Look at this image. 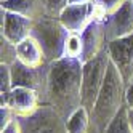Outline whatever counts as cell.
<instances>
[{"mask_svg": "<svg viewBox=\"0 0 133 133\" xmlns=\"http://www.w3.org/2000/svg\"><path fill=\"white\" fill-rule=\"evenodd\" d=\"M103 133H131L128 117H127V106L120 109V112L116 116V119L109 123L108 128Z\"/></svg>", "mask_w": 133, "mask_h": 133, "instance_id": "obj_18", "label": "cell"}, {"mask_svg": "<svg viewBox=\"0 0 133 133\" xmlns=\"http://www.w3.org/2000/svg\"><path fill=\"white\" fill-rule=\"evenodd\" d=\"M98 10V8H96ZM82 42H83V55L82 61H90L95 56H98L104 48H106V32H104V16L98 10L96 16L93 18V21L85 27V31L80 34Z\"/></svg>", "mask_w": 133, "mask_h": 133, "instance_id": "obj_10", "label": "cell"}, {"mask_svg": "<svg viewBox=\"0 0 133 133\" xmlns=\"http://www.w3.org/2000/svg\"><path fill=\"white\" fill-rule=\"evenodd\" d=\"M82 55H83V42L80 34H69L64 46V56L66 58L82 59Z\"/></svg>", "mask_w": 133, "mask_h": 133, "instance_id": "obj_17", "label": "cell"}, {"mask_svg": "<svg viewBox=\"0 0 133 133\" xmlns=\"http://www.w3.org/2000/svg\"><path fill=\"white\" fill-rule=\"evenodd\" d=\"M48 66L50 64L40 66V68H31V66L16 61L13 66H10L13 87H24L37 91L42 106L46 95V83H48Z\"/></svg>", "mask_w": 133, "mask_h": 133, "instance_id": "obj_5", "label": "cell"}, {"mask_svg": "<svg viewBox=\"0 0 133 133\" xmlns=\"http://www.w3.org/2000/svg\"><path fill=\"white\" fill-rule=\"evenodd\" d=\"M98 10L95 2L88 3H69L66 10L61 13L59 21L68 29L69 34H82L93 18L96 16Z\"/></svg>", "mask_w": 133, "mask_h": 133, "instance_id": "obj_8", "label": "cell"}, {"mask_svg": "<svg viewBox=\"0 0 133 133\" xmlns=\"http://www.w3.org/2000/svg\"><path fill=\"white\" fill-rule=\"evenodd\" d=\"M93 2V0H69V3H88Z\"/></svg>", "mask_w": 133, "mask_h": 133, "instance_id": "obj_26", "label": "cell"}, {"mask_svg": "<svg viewBox=\"0 0 133 133\" xmlns=\"http://www.w3.org/2000/svg\"><path fill=\"white\" fill-rule=\"evenodd\" d=\"M64 123H66V131L68 133H91L90 112L83 106L79 108Z\"/></svg>", "mask_w": 133, "mask_h": 133, "instance_id": "obj_15", "label": "cell"}, {"mask_svg": "<svg viewBox=\"0 0 133 133\" xmlns=\"http://www.w3.org/2000/svg\"><path fill=\"white\" fill-rule=\"evenodd\" d=\"M31 37H34L42 46L45 59L48 64L64 58V46L69 37V32L61 24L59 19L45 16L42 19L34 21Z\"/></svg>", "mask_w": 133, "mask_h": 133, "instance_id": "obj_3", "label": "cell"}, {"mask_svg": "<svg viewBox=\"0 0 133 133\" xmlns=\"http://www.w3.org/2000/svg\"><path fill=\"white\" fill-rule=\"evenodd\" d=\"M34 21L21 15L6 11L0 8V35L13 42L15 45L21 43L24 39L31 37Z\"/></svg>", "mask_w": 133, "mask_h": 133, "instance_id": "obj_11", "label": "cell"}, {"mask_svg": "<svg viewBox=\"0 0 133 133\" xmlns=\"http://www.w3.org/2000/svg\"><path fill=\"white\" fill-rule=\"evenodd\" d=\"M125 91L127 83L122 79L119 69L109 63V68L106 72V79L99 90V95L96 98V103L90 112L91 125L99 133H103L108 128V125L116 119V116L120 112L122 108H125Z\"/></svg>", "mask_w": 133, "mask_h": 133, "instance_id": "obj_2", "label": "cell"}, {"mask_svg": "<svg viewBox=\"0 0 133 133\" xmlns=\"http://www.w3.org/2000/svg\"><path fill=\"white\" fill-rule=\"evenodd\" d=\"M18 61V48L13 42L0 35V64L13 66Z\"/></svg>", "mask_w": 133, "mask_h": 133, "instance_id": "obj_16", "label": "cell"}, {"mask_svg": "<svg viewBox=\"0 0 133 133\" xmlns=\"http://www.w3.org/2000/svg\"><path fill=\"white\" fill-rule=\"evenodd\" d=\"M111 63L119 69L127 87L133 83V34L106 45Z\"/></svg>", "mask_w": 133, "mask_h": 133, "instance_id": "obj_7", "label": "cell"}, {"mask_svg": "<svg viewBox=\"0 0 133 133\" xmlns=\"http://www.w3.org/2000/svg\"><path fill=\"white\" fill-rule=\"evenodd\" d=\"M0 8L29 18L32 21L45 18L42 0H3V2H0Z\"/></svg>", "mask_w": 133, "mask_h": 133, "instance_id": "obj_13", "label": "cell"}, {"mask_svg": "<svg viewBox=\"0 0 133 133\" xmlns=\"http://www.w3.org/2000/svg\"><path fill=\"white\" fill-rule=\"evenodd\" d=\"M18 48V61L26 64V66H31V68H40V66L48 64L45 59V55L42 46L39 45L34 37H27L24 39L21 43L16 45Z\"/></svg>", "mask_w": 133, "mask_h": 133, "instance_id": "obj_14", "label": "cell"}, {"mask_svg": "<svg viewBox=\"0 0 133 133\" xmlns=\"http://www.w3.org/2000/svg\"><path fill=\"white\" fill-rule=\"evenodd\" d=\"M0 133H24V130H23V123H21L19 117H16L13 122L8 123L5 128H2V130H0Z\"/></svg>", "mask_w": 133, "mask_h": 133, "instance_id": "obj_23", "label": "cell"}, {"mask_svg": "<svg viewBox=\"0 0 133 133\" xmlns=\"http://www.w3.org/2000/svg\"><path fill=\"white\" fill-rule=\"evenodd\" d=\"M24 133H68L66 123L51 106L42 104L34 114L19 117Z\"/></svg>", "mask_w": 133, "mask_h": 133, "instance_id": "obj_6", "label": "cell"}, {"mask_svg": "<svg viewBox=\"0 0 133 133\" xmlns=\"http://www.w3.org/2000/svg\"><path fill=\"white\" fill-rule=\"evenodd\" d=\"M42 3H43V10H45L46 18L59 19L61 13L69 5V0H42Z\"/></svg>", "mask_w": 133, "mask_h": 133, "instance_id": "obj_19", "label": "cell"}, {"mask_svg": "<svg viewBox=\"0 0 133 133\" xmlns=\"http://www.w3.org/2000/svg\"><path fill=\"white\" fill-rule=\"evenodd\" d=\"M82 59L66 56L48 66V83L43 104L51 106L64 122L82 108Z\"/></svg>", "mask_w": 133, "mask_h": 133, "instance_id": "obj_1", "label": "cell"}, {"mask_svg": "<svg viewBox=\"0 0 133 133\" xmlns=\"http://www.w3.org/2000/svg\"><path fill=\"white\" fill-rule=\"evenodd\" d=\"M18 116L13 112L10 106H0V130L5 128L10 122H13Z\"/></svg>", "mask_w": 133, "mask_h": 133, "instance_id": "obj_22", "label": "cell"}, {"mask_svg": "<svg viewBox=\"0 0 133 133\" xmlns=\"http://www.w3.org/2000/svg\"><path fill=\"white\" fill-rule=\"evenodd\" d=\"M13 88L11 68L6 64H0V99L5 98Z\"/></svg>", "mask_w": 133, "mask_h": 133, "instance_id": "obj_20", "label": "cell"}, {"mask_svg": "<svg viewBox=\"0 0 133 133\" xmlns=\"http://www.w3.org/2000/svg\"><path fill=\"white\" fill-rule=\"evenodd\" d=\"M93 2L103 16H109L112 13H116L127 0H93Z\"/></svg>", "mask_w": 133, "mask_h": 133, "instance_id": "obj_21", "label": "cell"}, {"mask_svg": "<svg viewBox=\"0 0 133 133\" xmlns=\"http://www.w3.org/2000/svg\"><path fill=\"white\" fill-rule=\"evenodd\" d=\"M127 117H128V123H130V128H131V133H133V109L127 108Z\"/></svg>", "mask_w": 133, "mask_h": 133, "instance_id": "obj_25", "label": "cell"}, {"mask_svg": "<svg viewBox=\"0 0 133 133\" xmlns=\"http://www.w3.org/2000/svg\"><path fill=\"white\" fill-rule=\"evenodd\" d=\"M0 106H10L18 117L31 116L40 106L39 93L31 90V88L13 87L11 91L5 98L0 99Z\"/></svg>", "mask_w": 133, "mask_h": 133, "instance_id": "obj_12", "label": "cell"}, {"mask_svg": "<svg viewBox=\"0 0 133 133\" xmlns=\"http://www.w3.org/2000/svg\"><path fill=\"white\" fill-rule=\"evenodd\" d=\"M125 104L128 109H133V83L127 87V91H125Z\"/></svg>", "mask_w": 133, "mask_h": 133, "instance_id": "obj_24", "label": "cell"}, {"mask_svg": "<svg viewBox=\"0 0 133 133\" xmlns=\"http://www.w3.org/2000/svg\"><path fill=\"white\" fill-rule=\"evenodd\" d=\"M106 42H112L133 34V0H127L116 13L104 16Z\"/></svg>", "mask_w": 133, "mask_h": 133, "instance_id": "obj_9", "label": "cell"}, {"mask_svg": "<svg viewBox=\"0 0 133 133\" xmlns=\"http://www.w3.org/2000/svg\"><path fill=\"white\" fill-rule=\"evenodd\" d=\"M0 2H3V0H0Z\"/></svg>", "mask_w": 133, "mask_h": 133, "instance_id": "obj_28", "label": "cell"}, {"mask_svg": "<svg viewBox=\"0 0 133 133\" xmlns=\"http://www.w3.org/2000/svg\"><path fill=\"white\" fill-rule=\"evenodd\" d=\"M109 53L108 48H104L98 56L93 59L83 63V71H82V106L91 112L96 98L99 95V90L106 79V72L109 68Z\"/></svg>", "mask_w": 133, "mask_h": 133, "instance_id": "obj_4", "label": "cell"}, {"mask_svg": "<svg viewBox=\"0 0 133 133\" xmlns=\"http://www.w3.org/2000/svg\"><path fill=\"white\" fill-rule=\"evenodd\" d=\"M91 133H99V131H98V130H96V128H95V127H93V125H91Z\"/></svg>", "mask_w": 133, "mask_h": 133, "instance_id": "obj_27", "label": "cell"}]
</instances>
